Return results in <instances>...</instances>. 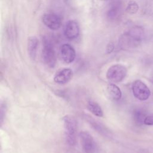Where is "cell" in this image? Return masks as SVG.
I'll return each mask as SVG.
<instances>
[{
	"label": "cell",
	"mask_w": 153,
	"mask_h": 153,
	"mask_svg": "<svg viewBox=\"0 0 153 153\" xmlns=\"http://www.w3.org/2000/svg\"><path fill=\"white\" fill-rule=\"evenodd\" d=\"M81 143L85 153H96L97 146L92 136L87 131H81L79 134Z\"/></svg>",
	"instance_id": "6"
},
{
	"label": "cell",
	"mask_w": 153,
	"mask_h": 153,
	"mask_svg": "<svg viewBox=\"0 0 153 153\" xmlns=\"http://www.w3.org/2000/svg\"><path fill=\"white\" fill-rule=\"evenodd\" d=\"M146 116L145 111L142 109H136L133 112L134 120L139 125L144 124V121Z\"/></svg>",
	"instance_id": "14"
},
{
	"label": "cell",
	"mask_w": 153,
	"mask_h": 153,
	"mask_svg": "<svg viewBox=\"0 0 153 153\" xmlns=\"http://www.w3.org/2000/svg\"><path fill=\"white\" fill-rule=\"evenodd\" d=\"M139 10V5L137 4V3L135 1H130L127 7H126V11L131 14H135Z\"/></svg>",
	"instance_id": "15"
},
{
	"label": "cell",
	"mask_w": 153,
	"mask_h": 153,
	"mask_svg": "<svg viewBox=\"0 0 153 153\" xmlns=\"http://www.w3.org/2000/svg\"><path fill=\"white\" fill-rule=\"evenodd\" d=\"M143 38V29L141 27L135 26L121 35L120 38V44L123 48H134L142 42Z\"/></svg>",
	"instance_id": "1"
},
{
	"label": "cell",
	"mask_w": 153,
	"mask_h": 153,
	"mask_svg": "<svg viewBox=\"0 0 153 153\" xmlns=\"http://www.w3.org/2000/svg\"><path fill=\"white\" fill-rule=\"evenodd\" d=\"M60 55L62 60L66 63L73 62L76 57L75 49L69 44H64L60 47Z\"/></svg>",
	"instance_id": "9"
},
{
	"label": "cell",
	"mask_w": 153,
	"mask_h": 153,
	"mask_svg": "<svg viewBox=\"0 0 153 153\" xmlns=\"http://www.w3.org/2000/svg\"><path fill=\"white\" fill-rule=\"evenodd\" d=\"M131 90L134 96L139 100H146L151 95V91L148 87L139 79L135 80L133 82Z\"/></svg>",
	"instance_id": "4"
},
{
	"label": "cell",
	"mask_w": 153,
	"mask_h": 153,
	"mask_svg": "<svg viewBox=\"0 0 153 153\" xmlns=\"http://www.w3.org/2000/svg\"><path fill=\"white\" fill-rule=\"evenodd\" d=\"M87 108L95 116L102 117L103 115V112L100 106L95 101L89 100L87 103Z\"/></svg>",
	"instance_id": "13"
},
{
	"label": "cell",
	"mask_w": 153,
	"mask_h": 153,
	"mask_svg": "<svg viewBox=\"0 0 153 153\" xmlns=\"http://www.w3.org/2000/svg\"><path fill=\"white\" fill-rule=\"evenodd\" d=\"M63 33L65 36L69 40H73L78 38L79 35V27L74 20L68 21L64 26Z\"/></svg>",
	"instance_id": "8"
},
{
	"label": "cell",
	"mask_w": 153,
	"mask_h": 153,
	"mask_svg": "<svg viewBox=\"0 0 153 153\" xmlns=\"http://www.w3.org/2000/svg\"><path fill=\"white\" fill-rule=\"evenodd\" d=\"M102 1H108V0H102Z\"/></svg>",
	"instance_id": "17"
},
{
	"label": "cell",
	"mask_w": 153,
	"mask_h": 153,
	"mask_svg": "<svg viewBox=\"0 0 153 153\" xmlns=\"http://www.w3.org/2000/svg\"><path fill=\"white\" fill-rule=\"evenodd\" d=\"M106 92L108 97L112 100H118L121 98L122 92L120 88L114 83H110L107 85Z\"/></svg>",
	"instance_id": "11"
},
{
	"label": "cell",
	"mask_w": 153,
	"mask_h": 153,
	"mask_svg": "<svg viewBox=\"0 0 153 153\" xmlns=\"http://www.w3.org/2000/svg\"><path fill=\"white\" fill-rule=\"evenodd\" d=\"M152 82H153V78H152Z\"/></svg>",
	"instance_id": "18"
},
{
	"label": "cell",
	"mask_w": 153,
	"mask_h": 153,
	"mask_svg": "<svg viewBox=\"0 0 153 153\" xmlns=\"http://www.w3.org/2000/svg\"><path fill=\"white\" fill-rule=\"evenodd\" d=\"M144 124L147 126H153V114L146 116L144 121Z\"/></svg>",
	"instance_id": "16"
},
{
	"label": "cell",
	"mask_w": 153,
	"mask_h": 153,
	"mask_svg": "<svg viewBox=\"0 0 153 153\" xmlns=\"http://www.w3.org/2000/svg\"><path fill=\"white\" fill-rule=\"evenodd\" d=\"M73 72L70 68H63L59 69L54 76L55 82L64 84L69 82L72 77Z\"/></svg>",
	"instance_id": "10"
},
{
	"label": "cell",
	"mask_w": 153,
	"mask_h": 153,
	"mask_svg": "<svg viewBox=\"0 0 153 153\" xmlns=\"http://www.w3.org/2000/svg\"><path fill=\"white\" fill-rule=\"evenodd\" d=\"M42 54L45 64L49 68H54L56 63V53L52 44L46 39L44 41Z\"/></svg>",
	"instance_id": "5"
},
{
	"label": "cell",
	"mask_w": 153,
	"mask_h": 153,
	"mask_svg": "<svg viewBox=\"0 0 153 153\" xmlns=\"http://www.w3.org/2000/svg\"><path fill=\"white\" fill-rule=\"evenodd\" d=\"M63 121L66 141L69 145L74 146L76 143L77 121L75 117L71 115H65Z\"/></svg>",
	"instance_id": "2"
},
{
	"label": "cell",
	"mask_w": 153,
	"mask_h": 153,
	"mask_svg": "<svg viewBox=\"0 0 153 153\" xmlns=\"http://www.w3.org/2000/svg\"><path fill=\"white\" fill-rule=\"evenodd\" d=\"M44 25L50 29L58 30L62 26V19L57 14L54 13L44 14L42 18Z\"/></svg>",
	"instance_id": "7"
},
{
	"label": "cell",
	"mask_w": 153,
	"mask_h": 153,
	"mask_svg": "<svg viewBox=\"0 0 153 153\" xmlns=\"http://www.w3.org/2000/svg\"><path fill=\"white\" fill-rule=\"evenodd\" d=\"M127 68L120 64L113 65L109 68L106 72V78L112 83L119 82L126 76Z\"/></svg>",
	"instance_id": "3"
},
{
	"label": "cell",
	"mask_w": 153,
	"mask_h": 153,
	"mask_svg": "<svg viewBox=\"0 0 153 153\" xmlns=\"http://www.w3.org/2000/svg\"><path fill=\"white\" fill-rule=\"evenodd\" d=\"M38 45V39L36 36H30L27 40V52L29 57L34 60L36 57Z\"/></svg>",
	"instance_id": "12"
}]
</instances>
